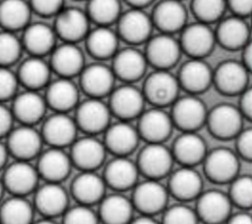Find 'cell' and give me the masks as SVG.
<instances>
[{"mask_svg": "<svg viewBox=\"0 0 252 224\" xmlns=\"http://www.w3.org/2000/svg\"><path fill=\"white\" fill-rule=\"evenodd\" d=\"M179 88L177 78L168 70H156L147 77L142 92L146 100L162 108L175 101Z\"/></svg>", "mask_w": 252, "mask_h": 224, "instance_id": "cell-1", "label": "cell"}, {"mask_svg": "<svg viewBox=\"0 0 252 224\" xmlns=\"http://www.w3.org/2000/svg\"><path fill=\"white\" fill-rule=\"evenodd\" d=\"M208 111L204 102L195 94L177 97L172 103L170 117L173 126L183 132H195L207 120Z\"/></svg>", "mask_w": 252, "mask_h": 224, "instance_id": "cell-2", "label": "cell"}, {"mask_svg": "<svg viewBox=\"0 0 252 224\" xmlns=\"http://www.w3.org/2000/svg\"><path fill=\"white\" fill-rule=\"evenodd\" d=\"M173 160L171 150L162 142H148L140 151L136 164L148 179L158 180L170 172Z\"/></svg>", "mask_w": 252, "mask_h": 224, "instance_id": "cell-3", "label": "cell"}, {"mask_svg": "<svg viewBox=\"0 0 252 224\" xmlns=\"http://www.w3.org/2000/svg\"><path fill=\"white\" fill-rule=\"evenodd\" d=\"M147 41L146 59L157 70H168L179 60L182 51L180 43L171 34L161 32Z\"/></svg>", "mask_w": 252, "mask_h": 224, "instance_id": "cell-4", "label": "cell"}, {"mask_svg": "<svg viewBox=\"0 0 252 224\" xmlns=\"http://www.w3.org/2000/svg\"><path fill=\"white\" fill-rule=\"evenodd\" d=\"M243 115L238 107L223 103L208 112L206 123L210 132L217 138L226 140L235 138L242 130Z\"/></svg>", "mask_w": 252, "mask_h": 224, "instance_id": "cell-5", "label": "cell"}, {"mask_svg": "<svg viewBox=\"0 0 252 224\" xmlns=\"http://www.w3.org/2000/svg\"><path fill=\"white\" fill-rule=\"evenodd\" d=\"M43 140L32 126L21 125L13 128L7 136V149L16 160L29 161L39 155Z\"/></svg>", "mask_w": 252, "mask_h": 224, "instance_id": "cell-6", "label": "cell"}, {"mask_svg": "<svg viewBox=\"0 0 252 224\" xmlns=\"http://www.w3.org/2000/svg\"><path fill=\"white\" fill-rule=\"evenodd\" d=\"M167 198V189L158 180L148 179L135 185L132 203L142 214L152 216L164 209Z\"/></svg>", "mask_w": 252, "mask_h": 224, "instance_id": "cell-7", "label": "cell"}, {"mask_svg": "<svg viewBox=\"0 0 252 224\" xmlns=\"http://www.w3.org/2000/svg\"><path fill=\"white\" fill-rule=\"evenodd\" d=\"M109 94L110 112L120 120L128 121L142 114L146 99L138 87L131 84H125L113 88Z\"/></svg>", "mask_w": 252, "mask_h": 224, "instance_id": "cell-8", "label": "cell"}, {"mask_svg": "<svg viewBox=\"0 0 252 224\" xmlns=\"http://www.w3.org/2000/svg\"><path fill=\"white\" fill-rule=\"evenodd\" d=\"M204 169L207 177L216 183L231 182L238 174L239 161L236 152L219 147L207 152L204 158Z\"/></svg>", "mask_w": 252, "mask_h": 224, "instance_id": "cell-9", "label": "cell"}, {"mask_svg": "<svg viewBox=\"0 0 252 224\" xmlns=\"http://www.w3.org/2000/svg\"><path fill=\"white\" fill-rule=\"evenodd\" d=\"M109 106L100 98L90 97L78 106L75 122L77 127L89 135L105 131L110 125Z\"/></svg>", "mask_w": 252, "mask_h": 224, "instance_id": "cell-10", "label": "cell"}, {"mask_svg": "<svg viewBox=\"0 0 252 224\" xmlns=\"http://www.w3.org/2000/svg\"><path fill=\"white\" fill-rule=\"evenodd\" d=\"M196 214L206 224H220L227 220L232 203L228 195L218 190L202 192L197 197Z\"/></svg>", "mask_w": 252, "mask_h": 224, "instance_id": "cell-11", "label": "cell"}, {"mask_svg": "<svg viewBox=\"0 0 252 224\" xmlns=\"http://www.w3.org/2000/svg\"><path fill=\"white\" fill-rule=\"evenodd\" d=\"M181 30L179 40L181 50L190 55L191 58H203L208 55L217 42L215 31L208 24L195 22L186 25Z\"/></svg>", "mask_w": 252, "mask_h": 224, "instance_id": "cell-12", "label": "cell"}, {"mask_svg": "<svg viewBox=\"0 0 252 224\" xmlns=\"http://www.w3.org/2000/svg\"><path fill=\"white\" fill-rule=\"evenodd\" d=\"M38 178L36 168L29 161L16 160L6 167L2 182L13 196H25L36 189Z\"/></svg>", "mask_w": 252, "mask_h": 224, "instance_id": "cell-13", "label": "cell"}, {"mask_svg": "<svg viewBox=\"0 0 252 224\" xmlns=\"http://www.w3.org/2000/svg\"><path fill=\"white\" fill-rule=\"evenodd\" d=\"M248 73L249 70L242 62L223 61L213 71V83L224 94H239L247 88Z\"/></svg>", "mask_w": 252, "mask_h": 224, "instance_id": "cell-14", "label": "cell"}, {"mask_svg": "<svg viewBox=\"0 0 252 224\" xmlns=\"http://www.w3.org/2000/svg\"><path fill=\"white\" fill-rule=\"evenodd\" d=\"M77 124L67 113L55 112L43 123L41 137L52 147L62 148L72 144L77 136Z\"/></svg>", "mask_w": 252, "mask_h": 224, "instance_id": "cell-15", "label": "cell"}, {"mask_svg": "<svg viewBox=\"0 0 252 224\" xmlns=\"http://www.w3.org/2000/svg\"><path fill=\"white\" fill-rule=\"evenodd\" d=\"M173 127L170 114L160 107L143 111L139 116L137 131L147 142H163Z\"/></svg>", "mask_w": 252, "mask_h": 224, "instance_id": "cell-16", "label": "cell"}, {"mask_svg": "<svg viewBox=\"0 0 252 224\" xmlns=\"http://www.w3.org/2000/svg\"><path fill=\"white\" fill-rule=\"evenodd\" d=\"M118 33L127 42L138 44L147 41L154 27L152 18L142 9L132 8L118 18Z\"/></svg>", "mask_w": 252, "mask_h": 224, "instance_id": "cell-17", "label": "cell"}, {"mask_svg": "<svg viewBox=\"0 0 252 224\" xmlns=\"http://www.w3.org/2000/svg\"><path fill=\"white\" fill-rule=\"evenodd\" d=\"M105 152L103 142L90 135L74 140L70 158L82 171H94L104 161Z\"/></svg>", "mask_w": 252, "mask_h": 224, "instance_id": "cell-18", "label": "cell"}, {"mask_svg": "<svg viewBox=\"0 0 252 224\" xmlns=\"http://www.w3.org/2000/svg\"><path fill=\"white\" fill-rule=\"evenodd\" d=\"M90 19L78 8L62 9L55 19L54 30L65 42H77L87 36L90 31Z\"/></svg>", "mask_w": 252, "mask_h": 224, "instance_id": "cell-19", "label": "cell"}, {"mask_svg": "<svg viewBox=\"0 0 252 224\" xmlns=\"http://www.w3.org/2000/svg\"><path fill=\"white\" fill-rule=\"evenodd\" d=\"M80 76L81 87L90 97L101 98L113 89L115 75L112 69L104 64L95 63L84 67Z\"/></svg>", "mask_w": 252, "mask_h": 224, "instance_id": "cell-20", "label": "cell"}, {"mask_svg": "<svg viewBox=\"0 0 252 224\" xmlns=\"http://www.w3.org/2000/svg\"><path fill=\"white\" fill-rule=\"evenodd\" d=\"M13 99L11 110L14 119L21 122L22 125L33 126L44 117L47 104L37 90L27 89L16 94Z\"/></svg>", "mask_w": 252, "mask_h": 224, "instance_id": "cell-21", "label": "cell"}, {"mask_svg": "<svg viewBox=\"0 0 252 224\" xmlns=\"http://www.w3.org/2000/svg\"><path fill=\"white\" fill-rule=\"evenodd\" d=\"M103 144L106 150L116 156H127L137 146L140 136L137 128H134L127 121H119L110 124L104 131Z\"/></svg>", "mask_w": 252, "mask_h": 224, "instance_id": "cell-22", "label": "cell"}, {"mask_svg": "<svg viewBox=\"0 0 252 224\" xmlns=\"http://www.w3.org/2000/svg\"><path fill=\"white\" fill-rule=\"evenodd\" d=\"M34 206L46 218L63 214L68 208V195L60 183L46 182L34 196Z\"/></svg>", "mask_w": 252, "mask_h": 224, "instance_id": "cell-23", "label": "cell"}, {"mask_svg": "<svg viewBox=\"0 0 252 224\" xmlns=\"http://www.w3.org/2000/svg\"><path fill=\"white\" fill-rule=\"evenodd\" d=\"M151 18L161 32L171 34L186 26L187 11L180 0H161L155 7Z\"/></svg>", "mask_w": 252, "mask_h": 224, "instance_id": "cell-24", "label": "cell"}, {"mask_svg": "<svg viewBox=\"0 0 252 224\" xmlns=\"http://www.w3.org/2000/svg\"><path fill=\"white\" fill-rule=\"evenodd\" d=\"M179 85L191 94L206 90L213 83V71L202 58H191L180 68Z\"/></svg>", "mask_w": 252, "mask_h": 224, "instance_id": "cell-25", "label": "cell"}, {"mask_svg": "<svg viewBox=\"0 0 252 224\" xmlns=\"http://www.w3.org/2000/svg\"><path fill=\"white\" fill-rule=\"evenodd\" d=\"M50 68L61 78L79 75L85 67L84 54L73 42H64L51 51Z\"/></svg>", "mask_w": 252, "mask_h": 224, "instance_id": "cell-26", "label": "cell"}, {"mask_svg": "<svg viewBox=\"0 0 252 224\" xmlns=\"http://www.w3.org/2000/svg\"><path fill=\"white\" fill-rule=\"evenodd\" d=\"M148 61L145 53L140 50L127 47L119 50L113 56L112 71L115 77L131 84L143 77L147 68Z\"/></svg>", "mask_w": 252, "mask_h": 224, "instance_id": "cell-27", "label": "cell"}, {"mask_svg": "<svg viewBox=\"0 0 252 224\" xmlns=\"http://www.w3.org/2000/svg\"><path fill=\"white\" fill-rule=\"evenodd\" d=\"M72 161L62 148L52 147L40 152L36 170L46 182L60 183L66 179L71 169Z\"/></svg>", "mask_w": 252, "mask_h": 224, "instance_id": "cell-28", "label": "cell"}, {"mask_svg": "<svg viewBox=\"0 0 252 224\" xmlns=\"http://www.w3.org/2000/svg\"><path fill=\"white\" fill-rule=\"evenodd\" d=\"M56 33L53 28L41 23L35 22L29 24L24 28L23 38L21 39L23 48L32 56L42 57L50 53L56 42Z\"/></svg>", "mask_w": 252, "mask_h": 224, "instance_id": "cell-29", "label": "cell"}, {"mask_svg": "<svg viewBox=\"0 0 252 224\" xmlns=\"http://www.w3.org/2000/svg\"><path fill=\"white\" fill-rule=\"evenodd\" d=\"M202 177L194 167L182 166L170 175L167 191L176 198L186 201L197 198L202 193Z\"/></svg>", "mask_w": 252, "mask_h": 224, "instance_id": "cell-30", "label": "cell"}, {"mask_svg": "<svg viewBox=\"0 0 252 224\" xmlns=\"http://www.w3.org/2000/svg\"><path fill=\"white\" fill-rule=\"evenodd\" d=\"M171 152L173 159L182 166L194 167L204 161L207 154L206 142L195 132H183L176 138Z\"/></svg>", "mask_w": 252, "mask_h": 224, "instance_id": "cell-31", "label": "cell"}, {"mask_svg": "<svg viewBox=\"0 0 252 224\" xmlns=\"http://www.w3.org/2000/svg\"><path fill=\"white\" fill-rule=\"evenodd\" d=\"M139 173L137 164L127 156H116L106 165L103 180L112 189L125 191L136 185Z\"/></svg>", "mask_w": 252, "mask_h": 224, "instance_id": "cell-32", "label": "cell"}, {"mask_svg": "<svg viewBox=\"0 0 252 224\" xmlns=\"http://www.w3.org/2000/svg\"><path fill=\"white\" fill-rule=\"evenodd\" d=\"M250 30L242 17L231 16L223 19L215 31L216 40L226 49H242L249 41Z\"/></svg>", "mask_w": 252, "mask_h": 224, "instance_id": "cell-33", "label": "cell"}, {"mask_svg": "<svg viewBox=\"0 0 252 224\" xmlns=\"http://www.w3.org/2000/svg\"><path fill=\"white\" fill-rule=\"evenodd\" d=\"M44 99L47 106L55 112L67 113L78 104L79 90L77 85L68 78H59L49 83Z\"/></svg>", "mask_w": 252, "mask_h": 224, "instance_id": "cell-34", "label": "cell"}, {"mask_svg": "<svg viewBox=\"0 0 252 224\" xmlns=\"http://www.w3.org/2000/svg\"><path fill=\"white\" fill-rule=\"evenodd\" d=\"M103 178L94 171H82L72 183V195L80 204L91 206L99 202L105 193Z\"/></svg>", "mask_w": 252, "mask_h": 224, "instance_id": "cell-35", "label": "cell"}, {"mask_svg": "<svg viewBox=\"0 0 252 224\" xmlns=\"http://www.w3.org/2000/svg\"><path fill=\"white\" fill-rule=\"evenodd\" d=\"M50 74V65L42 57L31 55L21 63L17 78L19 84H22L27 89L38 90L49 84Z\"/></svg>", "mask_w": 252, "mask_h": 224, "instance_id": "cell-36", "label": "cell"}, {"mask_svg": "<svg viewBox=\"0 0 252 224\" xmlns=\"http://www.w3.org/2000/svg\"><path fill=\"white\" fill-rule=\"evenodd\" d=\"M98 219L104 224H129L133 219V203L121 194H113L99 201Z\"/></svg>", "mask_w": 252, "mask_h": 224, "instance_id": "cell-37", "label": "cell"}, {"mask_svg": "<svg viewBox=\"0 0 252 224\" xmlns=\"http://www.w3.org/2000/svg\"><path fill=\"white\" fill-rule=\"evenodd\" d=\"M32 8L26 0L0 1V27L4 30L15 32L24 29L31 20Z\"/></svg>", "mask_w": 252, "mask_h": 224, "instance_id": "cell-38", "label": "cell"}, {"mask_svg": "<svg viewBox=\"0 0 252 224\" xmlns=\"http://www.w3.org/2000/svg\"><path fill=\"white\" fill-rule=\"evenodd\" d=\"M86 37L88 51L97 59L113 57L117 52V33L109 28L108 26H98L92 31H89Z\"/></svg>", "mask_w": 252, "mask_h": 224, "instance_id": "cell-39", "label": "cell"}, {"mask_svg": "<svg viewBox=\"0 0 252 224\" xmlns=\"http://www.w3.org/2000/svg\"><path fill=\"white\" fill-rule=\"evenodd\" d=\"M33 208L25 196H12L0 206V224H32Z\"/></svg>", "mask_w": 252, "mask_h": 224, "instance_id": "cell-40", "label": "cell"}, {"mask_svg": "<svg viewBox=\"0 0 252 224\" xmlns=\"http://www.w3.org/2000/svg\"><path fill=\"white\" fill-rule=\"evenodd\" d=\"M87 15L98 26H108L121 15L119 0H89Z\"/></svg>", "mask_w": 252, "mask_h": 224, "instance_id": "cell-41", "label": "cell"}, {"mask_svg": "<svg viewBox=\"0 0 252 224\" xmlns=\"http://www.w3.org/2000/svg\"><path fill=\"white\" fill-rule=\"evenodd\" d=\"M23 44L18 36L8 30L0 31V66L10 67L21 57Z\"/></svg>", "mask_w": 252, "mask_h": 224, "instance_id": "cell-42", "label": "cell"}, {"mask_svg": "<svg viewBox=\"0 0 252 224\" xmlns=\"http://www.w3.org/2000/svg\"><path fill=\"white\" fill-rule=\"evenodd\" d=\"M228 197L232 204L242 209L252 205V179L248 175L236 176L230 182Z\"/></svg>", "mask_w": 252, "mask_h": 224, "instance_id": "cell-43", "label": "cell"}, {"mask_svg": "<svg viewBox=\"0 0 252 224\" xmlns=\"http://www.w3.org/2000/svg\"><path fill=\"white\" fill-rule=\"evenodd\" d=\"M226 8V0H192V11L198 22L210 24L220 20Z\"/></svg>", "mask_w": 252, "mask_h": 224, "instance_id": "cell-44", "label": "cell"}, {"mask_svg": "<svg viewBox=\"0 0 252 224\" xmlns=\"http://www.w3.org/2000/svg\"><path fill=\"white\" fill-rule=\"evenodd\" d=\"M196 211L185 204H175L168 207L161 224H198Z\"/></svg>", "mask_w": 252, "mask_h": 224, "instance_id": "cell-45", "label": "cell"}, {"mask_svg": "<svg viewBox=\"0 0 252 224\" xmlns=\"http://www.w3.org/2000/svg\"><path fill=\"white\" fill-rule=\"evenodd\" d=\"M63 214V224H98V215L89 205L78 204Z\"/></svg>", "mask_w": 252, "mask_h": 224, "instance_id": "cell-46", "label": "cell"}, {"mask_svg": "<svg viewBox=\"0 0 252 224\" xmlns=\"http://www.w3.org/2000/svg\"><path fill=\"white\" fill-rule=\"evenodd\" d=\"M19 81L17 74L9 67L0 66V102L7 101L17 94Z\"/></svg>", "mask_w": 252, "mask_h": 224, "instance_id": "cell-47", "label": "cell"}, {"mask_svg": "<svg viewBox=\"0 0 252 224\" xmlns=\"http://www.w3.org/2000/svg\"><path fill=\"white\" fill-rule=\"evenodd\" d=\"M29 4L32 12L43 16H56L62 9L64 0H30Z\"/></svg>", "mask_w": 252, "mask_h": 224, "instance_id": "cell-48", "label": "cell"}, {"mask_svg": "<svg viewBox=\"0 0 252 224\" xmlns=\"http://www.w3.org/2000/svg\"><path fill=\"white\" fill-rule=\"evenodd\" d=\"M236 138V150L237 156L245 160H251L252 158V130L242 129Z\"/></svg>", "mask_w": 252, "mask_h": 224, "instance_id": "cell-49", "label": "cell"}, {"mask_svg": "<svg viewBox=\"0 0 252 224\" xmlns=\"http://www.w3.org/2000/svg\"><path fill=\"white\" fill-rule=\"evenodd\" d=\"M14 120L12 110L0 102V139L7 137L12 131Z\"/></svg>", "mask_w": 252, "mask_h": 224, "instance_id": "cell-50", "label": "cell"}, {"mask_svg": "<svg viewBox=\"0 0 252 224\" xmlns=\"http://www.w3.org/2000/svg\"><path fill=\"white\" fill-rule=\"evenodd\" d=\"M226 6L235 16L245 18L252 10V0H226Z\"/></svg>", "mask_w": 252, "mask_h": 224, "instance_id": "cell-51", "label": "cell"}, {"mask_svg": "<svg viewBox=\"0 0 252 224\" xmlns=\"http://www.w3.org/2000/svg\"><path fill=\"white\" fill-rule=\"evenodd\" d=\"M240 102L238 109L241 114L246 119H251L252 117V89L247 87L243 92L240 93Z\"/></svg>", "mask_w": 252, "mask_h": 224, "instance_id": "cell-52", "label": "cell"}, {"mask_svg": "<svg viewBox=\"0 0 252 224\" xmlns=\"http://www.w3.org/2000/svg\"><path fill=\"white\" fill-rule=\"evenodd\" d=\"M226 224H252V219L250 214L246 212H238L233 215H229Z\"/></svg>", "mask_w": 252, "mask_h": 224, "instance_id": "cell-53", "label": "cell"}, {"mask_svg": "<svg viewBox=\"0 0 252 224\" xmlns=\"http://www.w3.org/2000/svg\"><path fill=\"white\" fill-rule=\"evenodd\" d=\"M243 55H242V64L250 71L251 70V66H252V45L249 42L248 44H246L243 48Z\"/></svg>", "mask_w": 252, "mask_h": 224, "instance_id": "cell-54", "label": "cell"}, {"mask_svg": "<svg viewBox=\"0 0 252 224\" xmlns=\"http://www.w3.org/2000/svg\"><path fill=\"white\" fill-rule=\"evenodd\" d=\"M129 224H159L158 223L153 216L150 215H141L140 217H137L135 219H132Z\"/></svg>", "mask_w": 252, "mask_h": 224, "instance_id": "cell-55", "label": "cell"}, {"mask_svg": "<svg viewBox=\"0 0 252 224\" xmlns=\"http://www.w3.org/2000/svg\"><path fill=\"white\" fill-rule=\"evenodd\" d=\"M8 155H9V152L6 144L0 140V170L6 165Z\"/></svg>", "mask_w": 252, "mask_h": 224, "instance_id": "cell-56", "label": "cell"}, {"mask_svg": "<svg viewBox=\"0 0 252 224\" xmlns=\"http://www.w3.org/2000/svg\"><path fill=\"white\" fill-rule=\"evenodd\" d=\"M129 5H131L133 8L142 9L143 7L151 4L154 0H126Z\"/></svg>", "mask_w": 252, "mask_h": 224, "instance_id": "cell-57", "label": "cell"}, {"mask_svg": "<svg viewBox=\"0 0 252 224\" xmlns=\"http://www.w3.org/2000/svg\"><path fill=\"white\" fill-rule=\"evenodd\" d=\"M32 224H57L56 222H54L51 218H44V219H41V220H38L34 223H32Z\"/></svg>", "mask_w": 252, "mask_h": 224, "instance_id": "cell-58", "label": "cell"}, {"mask_svg": "<svg viewBox=\"0 0 252 224\" xmlns=\"http://www.w3.org/2000/svg\"><path fill=\"white\" fill-rule=\"evenodd\" d=\"M5 188H4V185H3V182H2V179H0V200L2 198V196H3V192H4Z\"/></svg>", "mask_w": 252, "mask_h": 224, "instance_id": "cell-59", "label": "cell"}]
</instances>
